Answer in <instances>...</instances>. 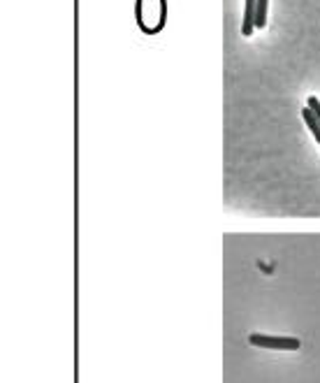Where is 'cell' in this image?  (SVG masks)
<instances>
[{
	"mask_svg": "<svg viewBox=\"0 0 320 383\" xmlns=\"http://www.w3.org/2000/svg\"><path fill=\"white\" fill-rule=\"evenodd\" d=\"M165 0H137V21L144 33H158L165 26Z\"/></svg>",
	"mask_w": 320,
	"mask_h": 383,
	"instance_id": "6da1fadb",
	"label": "cell"
},
{
	"mask_svg": "<svg viewBox=\"0 0 320 383\" xmlns=\"http://www.w3.org/2000/svg\"><path fill=\"white\" fill-rule=\"evenodd\" d=\"M248 341L258 348H272V351H299L302 341L295 337H272V335H251Z\"/></svg>",
	"mask_w": 320,
	"mask_h": 383,
	"instance_id": "7a4b0ae2",
	"label": "cell"
},
{
	"mask_svg": "<svg viewBox=\"0 0 320 383\" xmlns=\"http://www.w3.org/2000/svg\"><path fill=\"white\" fill-rule=\"evenodd\" d=\"M256 7H258V0H244V23H241L244 38H251L256 30Z\"/></svg>",
	"mask_w": 320,
	"mask_h": 383,
	"instance_id": "3957f363",
	"label": "cell"
},
{
	"mask_svg": "<svg viewBox=\"0 0 320 383\" xmlns=\"http://www.w3.org/2000/svg\"><path fill=\"white\" fill-rule=\"evenodd\" d=\"M302 119H304L307 128L311 130V135H314V139L320 144V123H318V119H316V114L311 112L309 107H304V110H302Z\"/></svg>",
	"mask_w": 320,
	"mask_h": 383,
	"instance_id": "277c9868",
	"label": "cell"
},
{
	"mask_svg": "<svg viewBox=\"0 0 320 383\" xmlns=\"http://www.w3.org/2000/svg\"><path fill=\"white\" fill-rule=\"evenodd\" d=\"M267 5H269V0H258V7H256V28H265V26H267Z\"/></svg>",
	"mask_w": 320,
	"mask_h": 383,
	"instance_id": "5b68a950",
	"label": "cell"
},
{
	"mask_svg": "<svg viewBox=\"0 0 320 383\" xmlns=\"http://www.w3.org/2000/svg\"><path fill=\"white\" fill-rule=\"evenodd\" d=\"M307 107L316 114V119H318V123H320V100H318L316 96H311V98L307 100Z\"/></svg>",
	"mask_w": 320,
	"mask_h": 383,
	"instance_id": "8992f818",
	"label": "cell"
}]
</instances>
